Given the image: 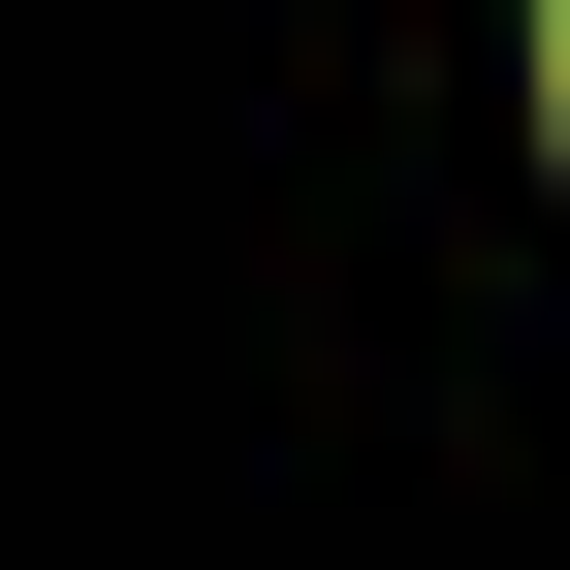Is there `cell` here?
<instances>
[{"label": "cell", "mask_w": 570, "mask_h": 570, "mask_svg": "<svg viewBox=\"0 0 570 570\" xmlns=\"http://www.w3.org/2000/svg\"><path fill=\"white\" fill-rule=\"evenodd\" d=\"M539 96H570V0H539Z\"/></svg>", "instance_id": "1"}]
</instances>
